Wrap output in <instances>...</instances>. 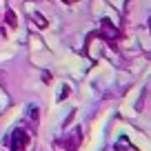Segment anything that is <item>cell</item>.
<instances>
[{
    "instance_id": "obj_1",
    "label": "cell",
    "mask_w": 151,
    "mask_h": 151,
    "mask_svg": "<svg viewBox=\"0 0 151 151\" xmlns=\"http://www.w3.org/2000/svg\"><path fill=\"white\" fill-rule=\"evenodd\" d=\"M29 145V133L24 131L22 127H16L14 131L7 136V147L9 151H24Z\"/></svg>"
},
{
    "instance_id": "obj_2",
    "label": "cell",
    "mask_w": 151,
    "mask_h": 151,
    "mask_svg": "<svg viewBox=\"0 0 151 151\" xmlns=\"http://www.w3.org/2000/svg\"><path fill=\"white\" fill-rule=\"evenodd\" d=\"M100 36L107 38V40H116V38H118V29L111 24L109 18H104L102 22H100Z\"/></svg>"
},
{
    "instance_id": "obj_3",
    "label": "cell",
    "mask_w": 151,
    "mask_h": 151,
    "mask_svg": "<svg viewBox=\"0 0 151 151\" xmlns=\"http://www.w3.org/2000/svg\"><path fill=\"white\" fill-rule=\"evenodd\" d=\"M78 138H80V131H73V136L62 138V140H60V145H62V147H67L69 151H76V149H78V142H76Z\"/></svg>"
},
{
    "instance_id": "obj_4",
    "label": "cell",
    "mask_w": 151,
    "mask_h": 151,
    "mask_svg": "<svg viewBox=\"0 0 151 151\" xmlns=\"http://www.w3.org/2000/svg\"><path fill=\"white\" fill-rule=\"evenodd\" d=\"M5 22L7 24H9V27H16V24H18V20H16V14H14V11H7V14H5Z\"/></svg>"
},
{
    "instance_id": "obj_5",
    "label": "cell",
    "mask_w": 151,
    "mask_h": 151,
    "mask_svg": "<svg viewBox=\"0 0 151 151\" xmlns=\"http://www.w3.org/2000/svg\"><path fill=\"white\" fill-rule=\"evenodd\" d=\"M33 20H36V24H40V27H45V24H47V22L42 20V16H40V14H33Z\"/></svg>"
},
{
    "instance_id": "obj_6",
    "label": "cell",
    "mask_w": 151,
    "mask_h": 151,
    "mask_svg": "<svg viewBox=\"0 0 151 151\" xmlns=\"http://www.w3.org/2000/svg\"><path fill=\"white\" fill-rule=\"evenodd\" d=\"M65 2H69V5H71V2H76V0H65Z\"/></svg>"
},
{
    "instance_id": "obj_7",
    "label": "cell",
    "mask_w": 151,
    "mask_h": 151,
    "mask_svg": "<svg viewBox=\"0 0 151 151\" xmlns=\"http://www.w3.org/2000/svg\"><path fill=\"white\" fill-rule=\"evenodd\" d=\"M149 24H151V20H149Z\"/></svg>"
}]
</instances>
